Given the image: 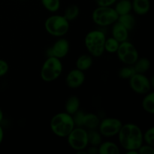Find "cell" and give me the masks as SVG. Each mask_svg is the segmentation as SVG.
Here are the masks:
<instances>
[{
  "label": "cell",
  "instance_id": "cell-1",
  "mask_svg": "<svg viewBox=\"0 0 154 154\" xmlns=\"http://www.w3.org/2000/svg\"><path fill=\"white\" fill-rule=\"evenodd\" d=\"M118 135L119 143L125 150H138L143 144V132L135 123L123 124Z\"/></svg>",
  "mask_w": 154,
  "mask_h": 154
},
{
  "label": "cell",
  "instance_id": "cell-2",
  "mask_svg": "<svg viewBox=\"0 0 154 154\" xmlns=\"http://www.w3.org/2000/svg\"><path fill=\"white\" fill-rule=\"evenodd\" d=\"M75 127L73 117L66 111L55 114L50 121L51 132L59 138H66Z\"/></svg>",
  "mask_w": 154,
  "mask_h": 154
},
{
  "label": "cell",
  "instance_id": "cell-3",
  "mask_svg": "<svg viewBox=\"0 0 154 154\" xmlns=\"http://www.w3.org/2000/svg\"><path fill=\"white\" fill-rule=\"evenodd\" d=\"M106 35L102 31L95 29L90 31L85 36L84 45L93 57H100L105 53Z\"/></svg>",
  "mask_w": 154,
  "mask_h": 154
},
{
  "label": "cell",
  "instance_id": "cell-4",
  "mask_svg": "<svg viewBox=\"0 0 154 154\" xmlns=\"http://www.w3.org/2000/svg\"><path fill=\"white\" fill-rule=\"evenodd\" d=\"M63 69V66L60 59L48 57L41 69V78L45 82H53L60 78Z\"/></svg>",
  "mask_w": 154,
  "mask_h": 154
},
{
  "label": "cell",
  "instance_id": "cell-5",
  "mask_svg": "<svg viewBox=\"0 0 154 154\" xmlns=\"http://www.w3.org/2000/svg\"><path fill=\"white\" fill-rule=\"evenodd\" d=\"M45 28L51 35L61 38L69 32L70 22L63 15L54 14L47 18L45 22Z\"/></svg>",
  "mask_w": 154,
  "mask_h": 154
},
{
  "label": "cell",
  "instance_id": "cell-6",
  "mask_svg": "<svg viewBox=\"0 0 154 154\" xmlns=\"http://www.w3.org/2000/svg\"><path fill=\"white\" fill-rule=\"evenodd\" d=\"M119 15L111 6H98L92 13L93 23L99 26H111L117 22Z\"/></svg>",
  "mask_w": 154,
  "mask_h": 154
},
{
  "label": "cell",
  "instance_id": "cell-7",
  "mask_svg": "<svg viewBox=\"0 0 154 154\" xmlns=\"http://www.w3.org/2000/svg\"><path fill=\"white\" fill-rule=\"evenodd\" d=\"M66 138L69 147L76 152L86 150L89 146L88 131L83 127L75 126Z\"/></svg>",
  "mask_w": 154,
  "mask_h": 154
},
{
  "label": "cell",
  "instance_id": "cell-8",
  "mask_svg": "<svg viewBox=\"0 0 154 154\" xmlns=\"http://www.w3.org/2000/svg\"><path fill=\"white\" fill-rule=\"evenodd\" d=\"M119 60L125 65L132 66L139 58V54L136 47L129 41L120 44L117 53Z\"/></svg>",
  "mask_w": 154,
  "mask_h": 154
},
{
  "label": "cell",
  "instance_id": "cell-9",
  "mask_svg": "<svg viewBox=\"0 0 154 154\" xmlns=\"http://www.w3.org/2000/svg\"><path fill=\"white\" fill-rule=\"evenodd\" d=\"M123 126V123L118 118L106 117L100 120L98 129L102 136L105 138H111L117 135Z\"/></svg>",
  "mask_w": 154,
  "mask_h": 154
},
{
  "label": "cell",
  "instance_id": "cell-10",
  "mask_svg": "<svg viewBox=\"0 0 154 154\" xmlns=\"http://www.w3.org/2000/svg\"><path fill=\"white\" fill-rule=\"evenodd\" d=\"M129 80L131 89L137 94H147L153 87V82L144 74L135 73Z\"/></svg>",
  "mask_w": 154,
  "mask_h": 154
},
{
  "label": "cell",
  "instance_id": "cell-11",
  "mask_svg": "<svg viewBox=\"0 0 154 154\" xmlns=\"http://www.w3.org/2000/svg\"><path fill=\"white\" fill-rule=\"evenodd\" d=\"M70 51V44L67 39L60 38L54 42L52 47L48 50L47 55L48 57H54L57 58L63 59L66 57Z\"/></svg>",
  "mask_w": 154,
  "mask_h": 154
},
{
  "label": "cell",
  "instance_id": "cell-12",
  "mask_svg": "<svg viewBox=\"0 0 154 154\" xmlns=\"http://www.w3.org/2000/svg\"><path fill=\"white\" fill-rule=\"evenodd\" d=\"M85 79L84 72L78 69H72L66 75V84L69 88L75 90L84 84Z\"/></svg>",
  "mask_w": 154,
  "mask_h": 154
},
{
  "label": "cell",
  "instance_id": "cell-13",
  "mask_svg": "<svg viewBox=\"0 0 154 154\" xmlns=\"http://www.w3.org/2000/svg\"><path fill=\"white\" fill-rule=\"evenodd\" d=\"M129 30L120 22L117 21L112 25L111 28V34L114 38L118 41L120 43L127 41L129 38Z\"/></svg>",
  "mask_w": 154,
  "mask_h": 154
},
{
  "label": "cell",
  "instance_id": "cell-14",
  "mask_svg": "<svg viewBox=\"0 0 154 154\" xmlns=\"http://www.w3.org/2000/svg\"><path fill=\"white\" fill-rule=\"evenodd\" d=\"M132 11L139 16L145 15L150 10V0H132Z\"/></svg>",
  "mask_w": 154,
  "mask_h": 154
},
{
  "label": "cell",
  "instance_id": "cell-15",
  "mask_svg": "<svg viewBox=\"0 0 154 154\" xmlns=\"http://www.w3.org/2000/svg\"><path fill=\"white\" fill-rule=\"evenodd\" d=\"M99 123H100V118L96 114H93V113L85 114L84 113L83 116L81 127H85L89 130L96 129L99 126Z\"/></svg>",
  "mask_w": 154,
  "mask_h": 154
},
{
  "label": "cell",
  "instance_id": "cell-16",
  "mask_svg": "<svg viewBox=\"0 0 154 154\" xmlns=\"http://www.w3.org/2000/svg\"><path fill=\"white\" fill-rule=\"evenodd\" d=\"M93 64V58L90 54H83L77 59L75 66L76 69L86 72L92 67Z\"/></svg>",
  "mask_w": 154,
  "mask_h": 154
},
{
  "label": "cell",
  "instance_id": "cell-17",
  "mask_svg": "<svg viewBox=\"0 0 154 154\" xmlns=\"http://www.w3.org/2000/svg\"><path fill=\"white\" fill-rule=\"evenodd\" d=\"M99 154H120V147L117 144L112 141L102 142L98 146Z\"/></svg>",
  "mask_w": 154,
  "mask_h": 154
},
{
  "label": "cell",
  "instance_id": "cell-18",
  "mask_svg": "<svg viewBox=\"0 0 154 154\" xmlns=\"http://www.w3.org/2000/svg\"><path fill=\"white\" fill-rule=\"evenodd\" d=\"M81 102L78 96H72L68 98L65 104V110L68 114L73 115L80 109Z\"/></svg>",
  "mask_w": 154,
  "mask_h": 154
},
{
  "label": "cell",
  "instance_id": "cell-19",
  "mask_svg": "<svg viewBox=\"0 0 154 154\" xmlns=\"http://www.w3.org/2000/svg\"><path fill=\"white\" fill-rule=\"evenodd\" d=\"M115 3V7L114 8L119 16L131 13L132 11V1L130 0H119Z\"/></svg>",
  "mask_w": 154,
  "mask_h": 154
},
{
  "label": "cell",
  "instance_id": "cell-20",
  "mask_svg": "<svg viewBox=\"0 0 154 154\" xmlns=\"http://www.w3.org/2000/svg\"><path fill=\"white\" fill-rule=\"evenodd\" d=\"M132 66L135 69V73L145 74L150 69L151 63L147 57H141V58H138Z\"/></svg>",
  "mask_w": 154,
  "mask_h": 154
},
{
  "label": "cell",
  "instance_id": "cell-21",
  "mask_svg": "<svg viewBox=\"0 0 154 154\" xmlns=\"http://www.w3.org/2000/svg\"><path fill=\"white\" fill-rule=\"evenodd\" d=\"M142 108L144 111L150 114H154V93L153 92H149L142 100Z\"/></svg>",
  "mask_w": 154,
  "mask_h": 154
},
{
  "label": "cell",
  "instance_id": "cell-22",
  "mask_svg": "<svg viewBox=\"0 0 154 154\" xmlns=\"http://www.w3.org/2000/svg\"><path fill=\"white\" fill-rule=\"evenodd\" d=\"M117 21L123 24L129 31L133 29L136 26V20H135V17L131 14L130 13L119 16Z\"/></svg>",
  "mask_w": 154,
  "mask_h": 154
},
{
  "label": "cell",
  "instance_id": "cell-23",
  "mask_svg": "<svg viewBox=\"0 0 154 154\" xmlns=\"http://www.w3.org/2000/svg\"><path fill=\"white\" fill-rule=\"evenodd\" d=\"M80 14V8L78 5H71L68 6L66 8L64 12V15L66 20L70 22V21L74 20L76 18L78 17Z\"/></svg>",
  "mask_w": 154,
  "mask_h": 154
},
{
  "label": "cell",
  "instance_id": "cell-24",
  "mask_svg": "<svg viewBox=\"0 0 154 154\" xmlns=\"http://www.w3.org/2000/svg\"><path fill=\"white\" fill-rule=\"evenodd\" d=\"M120 42L113 37L106 38L105 42V52L108 54H116L120 46Z\"/></svg>",
  "mask_w": 154,
  "mask_h": 154
},
{
  "label": "cell",
  "instance_id": "cell-25",
  "mask_svg": "<svg viewBox=\"0 0 154 154\" xmlns=\"http://www.w3.org/2000/svg\"><path fill=\"white\" fill-rule=\"evenodd\" d=\"M89 144L98 147L102 143V135L96 129H90L88 131Z\"/></svg>",
  "mask_w": 154,
  "mask_h": 154
},
{
  "label": "cell",
  "instance_id": "cell-26",
  "mask_svg": "<svg viewBox=\"0 0 154 154\" xmlns=\"http://www.w3.org/2000/svg\"><path fill=\"white\" fill-rule=\"evenodd\" d=\"M41 2L43 7L51 13L57 12L61 5L60 0H41Z\"/></svg>",
  "mask_w": 154,
  "mask_h": 154
},
{
  "label": "cell",
  "instance_id": "cell-27",
  "mask_svg": "<svg viewBox=\"0 0 154 154\" xmlns=\"http://www.w3.org/2000/svg\"><path fill=\"white\" fill-rule=\"evenodd\" d=\"M135 73V71L134 69L133 66H128V65H126V66L122 67L119 70L118 76L119 78H122V79L129 80Z\"/></svg>",
  "mask_w": 154,
  "mask_h": 154
},
{
  "label": "cell",
  "instance_id": "cell-28",
  "mask_svg": "<svg viewBox=\"0 0 154 154\" xmlns=\"http://www.w3.org/2000/svg\"><path fill=\"white\" fill-rule=\"evenodd\" d=\"M143 141L148 145L154 147V127H150L143 133Z\"/></svg>",
  "mask_w": 154,
  "mask_h": 154
},
{
  "label": "cell",
  "instance_id": "cell-29",
  "mask_svg": "<svg viewBox=\"0 0 154 154\" xmlns=\"http://www.w3.org/2000/svg\"><path fill=\"white\" fill-rule=\"evenodd\" d=\"M138 154H154V147L148 144H142L138 149Z\"/></svg>",
  "mask_w": 154,
  "mask_h": 154
},
{
  "label": "cell",
  "instance_id": "cell-30",
  "mask_svg": "<svg viewBox=\"0 0 154 154\" xmlns=\"http://www.w3.org/2000/svg\"><path fill=\"white\" fill-rule=\"evenodd\" d=\"M9 71V65L7 61L0 59V78L5 76Z\"/></svg>",
  "mask_w": 154,
  "mask_h": 154
},
{
  "label": "cell",
  "instance_id": "cell-31",
  "mask_svg": "<svg viewBox=\"0 0 154 154\" xmlns=\"http://www.w3.org/2000/svg\"><path fill=\"white\" fill-rule=\"evenodd\" d=\"M98 6H112L117 0H96Z\"/></svg>",
  "mask_w": 154,
  "mask_h": 154
},
{
  "label": "cell",
  "instance_id": "cell-32",
  "mask_svg": "<svg viewBox=\"0 0 154 154\" xmlns=\"http://www.w3.org/2000/svg\"><path fill=\"white\" fill-rule=\"evenodd\" d=\"M87 153H90V154H97V153H99V151H98V147L91 146L90 147H89V149H87Z\"/></svg>",
  "mask_w": 154,
  "mask_h": 154
},
{
  "label": "cell",
  "instance_id": "cell-33",
  "mask_svg": "<svg viewBox=\"0 0 154 154\" xmlns=\"http://www.w3.org/2000/svg\"><path fill=\"white\" fill-rule=\"evenodd\" d=\"M3 139H4V130H3L2 127L0 126V144L2 142Z\"/></svg>",
  "mask_w": 154,
  "mask_h": 154
},
{
  "label": "cell",
  "instance_id": "cell-34",
  "mask_svg": "<svg viewBox=\"0 0 154 154\" xmlns=\"http://www.w3.org/2000/svg\"><path fill=\"white\" fill-rule=\"evenodd\" d=\"M3 118H4V114H3V111L2 110V108H0V123H2V121L3 120Z\"/></svg>",
  "mask_w": 154,
  "mask_h": 154
},
{
  "label": "cell",
  "instance_id": "cell-35",
  "mask_svg": "<svg viewBox=\"0 0 154 154\" xmlns=\"http://www.w3.org/2000/svg\"><path fill=\"white\" fill-rule=\"evenodd\" d=\"M126 154H138V150H128L126 151Z\"/></svg>",
  "mask_w": 154,
  "mask_h": 154
},
{
  "label": "cell",
  "instance_id": "cell-36",
  "mask_svg": "<svg viewBox=\"0 0 154 154\" xmlns=\"http://www.w3.org/2000/svg\"><path fill=\"white\" fill-rule=\"evenodd\" d=\"M20 1H25V0H20Z\"/></svg>",
  "mask_w": 154,
  "mask_h": 154
}]
</instances>
